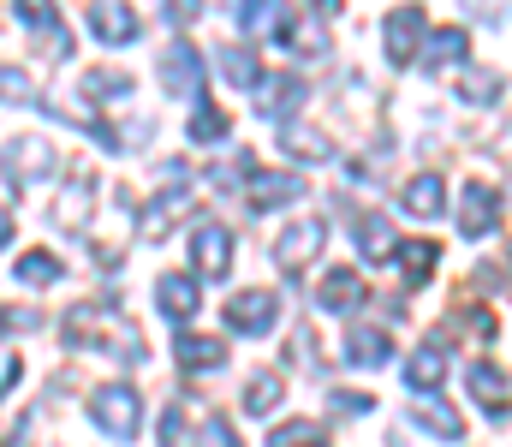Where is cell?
I'll list each match as a JSON object with an SVG mask.
<instances>
[{
    "label": "cell",
    "mask_w": 512,
    "mask_h": 447,
    "mask_svg": "<svg viewBox=\"0 0 512 447\" xmlns=\"http://www.w3.org/2000/svg\"><path fill=\"white\" fill-rule=\"evenodd\" d=\"M441 376H447V346H441V340H435V346H423V352H411L405 382H411L417 394H435V388H441Z\"/></svg>",
    "instance_id": "ffe728a7"
},
{
    "label": "cell",
    "mask_w": 512,
    "mask_h": 447,
    "mask_svg": "<svg viewBox=\"0 0 512 447\" xmlns=\"http://www.w3.org/2000/svg\"><path fill=\"white\" fill-rule=\"evenodd\" d=\"M191 263H197V269H203L209 281H221V275L233 269V233H227V227H209V221H203V227L191 233Z\"/></svg>",
    "instance_id": "9c48e42d"
},
{
    "label": "cell",
    "mask_w": 512,
    "mask_h": 447,
    "mask_svg": "<svg viewBox=\"0 0 512 447\" xmlns=\"http://www.w3.org/2000/svg\"><path fill=\"white\" fill-rule=\"evenodd\" d=\"M84 215H90V179H78V191L54 203V221H66V227H84Z\"/></svg>",
    "instance_id": "836d02e7"
},
{
    "label": "cell",
    "mask_w": 512,
    "mask_h": 447,
    "mask_svg": "<svg viewBox=\"0 0 512 447\" xmlns=\"http://www.w3.org/2000/svg\"><path fill=\"white\" fill-rule=\"evenodd\" d=\"M0 161H6V179H12V185H30V179L54 173V144H48V138H12Z\"/></svg>",
    "instance_id": "ba28073f"
},
{
    "label": "cell",
    "mask_w": 512,
    "mask_h": 447,
    "mask_svg": "<svg viewBox=\"0 0 512 447\" xmlns=\"http://www.w3.org/2000/svg\"><path fill=\"white\" fill-rule=\"evenodd\" d=\"M387 60L393 66H411L417 54H423V6H399V12H387Z\"/></svg>",
    "instance_id": "8992f818"
},
{
    "label": "cell",
    "mask_w": 512,
    "mask_h": 447,
    "mask_svg": "<svg viewBox=\"0 0 512 447\" xmlns=\"http://www.w3.org/2000/svg\"><path fill=\"white\" fill-rule=\"evenodd\" d=\"M173 352H179V370L185 376H203V370H221L227 364V340H215V334H179Z\"/></svg>",
    "instance_id": "4fadbf2b"
},
{
    "label": "cell",
    "mask_w": 512,
    "mask_h": 447,
    "mask_svg": "<svg viewBox=\"0 0 512 447\" xmlns=\"http://www.w3.org/2000/svg\"><path fill=\"white\" fill-rule=\"evenodd\" d=\"M310 6H316V12H340L346 0H310Z\"/></svg>",
    "instance_id": "7bdbcfd3"
},
{
    "label": "cell",
    "mask_w": 512,
    "mask_h": 447,
    "mask_svg": "<svg viewBox=\"0 0 512 447\" xmlns=\"http://www.w3.org/2000/svg\"><path fill=\"white\" fill-rule=\"evenodd\" d=\"M155 304H161L173 322H191L197 304H203V287H197L191 275H161V281H155Z\"/></svg>",
    "instance_id": "2e32d148"
},
{
    "label": "cell",
    "mask_w": 512,
    "mask_h": 447,
    "mask_svg": "<svg viewBox=\"0 0 512 447\" xmlns=\"http://www.w3.org/2000/svg\"><path fill=\"white\" fill-rule=\"evenodd\" d=\"M274 316H280L274 293H239L227 304V328H233V334H268Z\"/></svg>",
    "instance_id": "8fae6325"
},
{
    "label": "cell",
    "mask_w": 512,
    "mask_h": 447,
    "mask_svg": "<svg viewBox=\"0 0 512 447\" xmlns=\"http://www.w3.org/2000/svg\"><path fill=\"white\" fill-rule=\"evenodd\" d=\"M221 6H233V0H221Z\"/></svg>",
    "instance_id": "f6af8a7d"
},
{
    "label": "cell",
    "mask_w": 512,
    "mask_h": 447,
    "mask_svg": "<svg viewBox=\"0 0 512 447\" xmlns=\"http://www.w3.org/2000/svg\"><path fill=\"white\" fill-rule=\"evenodd\" d=\"M251 215H268V209H280V203H292L304 185L292 179V173H262V167H251Z\"/></svg>",
    "instance_id": "9a60e30c"
},
{
    "label": "cell",
    "mask_w": 512,
    "mask_h": 447,
    "mask_svg": "<svg viewBox=\"0 0 512 447\" xmlns=\"http://www.w3.org/2000/svg\"><path fill=\"white\" fill-rule=\"evenodd\" d=\"M18 382V352H0V394H12Z\"/></svg>",
    "instance_id": "60d3db41"
},
{
    "label": "cell",
    "mask_w": 512,
    "mask_h": 447,
    "mask_svg": "<svg viewBox=\"0 0 512 447\" xmlns=\"http://www.w3.org/2000/svg\"><path fill=\"white\" fill-rule=\"evenodd\" d=\"M358 251L370 257V263H387L399 245H393V221L387 215H358Z\"/></svg>",
    "instance_id": "d4e9b609"
},
{
    "label": "cell",
    "mask_w": 512,
    "mask_h": 447,
    "mask_svg": "<svg viewBox=\"0 0 512 447\" xmlns=\"http://www.w3.org/2000/svg\"><path fill=\"white\" fill-rule=\"evenodd\" d=\"M316 251H322V221H316V215L292 221V227L274 239V263H280L286 275H304V263H316Z\"/></svg>",
    "instance_id": "277c9868"
},
{
    "label": "cell",
    "mask_w": 512,
    "mask_h": 447,
    "mask_svg": "<svg viewBox=\"0 0 512 447\" xmlns=\"http://www.w3.org/2000/svg\"><path fill=\"white\" fill-rule=\"evenodd\" d=\"M411 215H423V221H435L441 209H447V185H441V173H417L411 185H405V197H399Z\"/></svg>",
    "instance_id": "d6986e66"
},
{
    "label": "cell",
    "mask_w": 512,
    "mask_h": 447,
    "mask_svg": "<svg viewBox=\"0 0 512 447\" xmlns=\"http://www.w3.org/2000/svg\"><path fill=\"white\" fill-rule=\"evenodd\" d=\"M459 96H465L471 108H483V102H495V96H501V72H483V66H471V72L459 78Z\"/></svg>",
    "instance_id": "4dcf8cb0"
},
{
    "label": "cell",
    "mask_w": 512,
    "mask_h": 447,
    "mask_svg": "<svg viewBox=\"0 0 512 447\" xmlns=\"http://www.w3.org/2000/svg\"><path fill=\"white\" fill-rule=\"evenodd\" d=\"M465 382H471V400H477L489 418H507L512 412V376L507 370H495L489 358H477V364L465 370Z\"/></svg>",
    "instance_id": "5b68a950"
},
{
    "label": "cell",
    "mask_w": 512,
    "mask_h": 447,
    "mask_svg": "<svg viewBox=\"0 0 512 447\" xmlns=\"http://www.w3.org/2000/svg\"><path fill=\"white\" fill-rule=\"evenodd\" d=\"M0 102H30V72H18V66H0Z\"/></svg>",
    "instance_id": "8d00e7d4"
},
{
    "label": "cell",
    "mask_w": 512,
    "mask_h": 447,
    "mask_svg": "<svg viewBox=\"0 0 512 447\" xmlns=\"http://www.w3.org/2000/svg\"><path fill=\"white\" fill-rule=\"evenodd\" d=\"M316 447H322V442H316Z\"/></svg>",
    "instance_id": "bcb514c9"
},
{
    "label": "cell",
    "mask_w": 512,
    "mask_h": 447,
    "mask_svg": "<svg viewBox=\"0 0 512 447\" xmlns=\"http://www.w3.org/2000/svg\"><path fill=\"white\" fill-rule=\"evenodd\" d=\"M328 406H334V418H364L370 412V394H334Z\"/></svg>",
    "instance_id": "ab89813d"
},
{
    "label": "cell",
    "mask_w": 512,
    "mask_h": 447,
    "mask_svg": "<svg viewBox=\"0 0 512 447\" xmlns=\"http://www.w3.org/2000/svg\"><path fill=\"white\" fill-rule=\"evenodd\" d=\"M495 215H501V197L489 185H465V197H459V233L465 239H483L495 227Z\"/></svg>",
    "instance_id": "7c38bea8"
},
{
    "label": "cell",
    "mask_w": 512,
    "mask_h": 447,
    "mask_svg": "<svg viewBox=\"0 0 512 447\" xmlns=\"http://www.w3.org/2000/svg\"><path fill=\"white\" fill-rule=\"evenodd\" d=\"M66 340L72 346H90V352H120V364L143 358V340L126 316H114V304H78L66 310Z\"/></svg>",
    "instance_id": "6da1fadb"
},
{
    "label": "cell",
    "mask_w": 512,
    "mask_h": 447,
    "mask_svg": "<svg viewBox=\"0 0 512 447\" xmlns=\"http://www.w3.org/2000/svg\"><path fill=\"white\" fill-rule=\"evenodd\" d=\"M346 358H352V364H364V370L387 364V358H393L387 328H346Z\"/></svg>",
    "instance_id": "7402d4cb"
},
{
    "label": "cell",
    "mask_w": 512,
    "mask_h": 447,
    "mask_svg": "<svg viewBox=\"0 0 512 447\" xmlns=\"http://www.w3.org/2000/svg\"><path fill=\"white\" fill-rule=\"evenodd\" d=\"M251 102H256L262 120H280V114H292V108L304 102V78H292V72H262L256 90H251Z\"/></svg>",
    "instance_id": "52a82bcc"
},
{
    "label": "cell",
    "mask_w": 512,
    "mask_h": 447,
    "mask_svg": "<svg viewBox=\"0 0 512 447\" xmlns=\"http://www.w3.org/2000/svg\"><path fill=\"white\" fill-rule=\"evenodd\" d=\"M179 424H185V400H173V406L161 412V430H155V442H161V447H173V442H179V436H185Z\"/></svg>",
    "instance_id": "f35d334b"
},
{
    "label": "cell",
    "mask_w": 512,
    "mask_h": 447,
    "mask_svg": "<svg viewBox=\"0 0 512 447\" xmlns=\"http://www.w3.org/2000/svg\"><path fill=\"white\" fill-rule=\"evenodd\" d=\"M399 257H405V275H411V287H423V275L441 263L435 239H405V245H399Z\"/></svg>",
    "instance_id": "f546056e"
},
{
    "label": "cell",
    "mask_w": 512,
    "mask_h": 447,
    "mask_svg": "<svg viewBox=\"0 0 512 447\" xmlns=\"http://www.w3.org/2000/svg\"><path fill=\"white\" fill-rule=\"evenodd\" d=\"M90 24H96V36L114 42V48L137 36V12H131L126 0H96V6H90Z\"/></svg>",
    "instance_id": "ac0fdd59"
},
{
    "label": "cell",
    "mask_w": 512,
    "mask_h": 447,
    "mask_svg": "<svg viewBox=\"0 0 512 447\" xmlns=\"http://www.w3.org/2000/svg\"><path fill=\"white\" fill-rule=\"evenodd\" d=\"M167 12H173V24H191V18H197V12H203V0H173V6H167Z\"/></svg>",
    "instance_id": "b9f144b4"
},
{
    "label": "cell",
    "mask_w": 512,
    "mask_h": 447,
    "mask_svg": "<svg viewBox=\"0 0 512 447\" xmlns=\"http://www.w3.org/2000/svg\"><path fill=\"white\" fill-rule=\"evenodd\" d=\"M274 42L286 48V54H298V60H328V30L322 24H310V18H280V30H274Z\"/></svg>",
    "instance_id": "30bf717a"
},
{
    "label": "cell",
    "mask_w": 512,
    "mask_h": 447,
    "mask_svg": "<svg viewBox=\"0 0 512 447\" xmlns=\"http://www.w3.org/2000/svg\"><path fill=\"white\" fill-rule=\"evenodd\" d=\"M316 442H322V424H304V418L298 424H280L268 436V447H316Z\"/></svg>",
    "instance_id": "e575fe53"
},
{
    "label": "cell",
    "mask_w": 512,
    "mask_h": 447,
    "mask_svg": "<svg viewBox=\"0 0 512 447\" xmlns=\"http://www.w3.org/2000/svg\"><path fill=\"white\" fill-rule=\"evenodd\" d=\"M191 209V191H167V197H155L149 209H143V239H161L167 227H173V215H185Z\"/></svg>",
    "instance_id": "4316f807"
},
{
    "label": "cell",
    "mask_w": 512,
    "mask_h": 447,
    "mask_svg": "<svg viewBox=\"0 0 512 447\" xmlns=\"http://www.w3.org/2000/svg\"><path fill=\"white\" fill-rule=\"evenodd\" d=\"M12 6H18V18H24V24H36V30H60L54 0H12Z\"/></svg>",
    "instance_id": "d590c367"
},
{
    "label": "cell",
    "mask_w": 512,
    "mask_h": 447,
    "mask_svg": "<svg viewBox=\"0 0 512 447\" xmlns=\"http://www.w3.org/2000/svg\"><path fill=\"white\" fill-rule=\"evenodd\" d=\"M215 138H227V114L221 108H197L191 114V144H215Z\"/></svg>",
    "instance_id": "d6a6232c"
},
{
    "label": "cell",
    "mask_w": 512,
    "mask_h": 447,
    "mask_svg": "<svg viewBox=\"0 0 512 447\" xmlns=\"http://www.w3.org/2000/svg\"><path fill=\"white\" fill-rule=\"evenodd\" d=\"M411 424H417L423 436H441V442H459V436H465V418H459L453 406H435V400H417V406H411Z\"/></svg>",
    "instance_id": "44dd1931"
},
{
    "label": "cell",
    "mask_w": 512,
    "mask_h": 447,
    "mask_svg": "<svg viewBox=\"0 0 512 447\" xmlns=\"http://www.w3.org/2000/svg\"><path fill=\"white\" fill-rule=\"evenodd\" d=\"M280 144L292 161H310V167H322V161H334V144L322 138V132H310V126H286L280 132Z\"/></svg>",
    "instance_id": "cb8c5ba5"
},
{
    "label": "cell",
    "mask_w": 512,
    "mask_h": 447,
    "mask_svg": "<svg viewBox=\"0 0 512 447\" xmlns=\"http://www.w3.org/2000/svg\"><path fill=\"white\" fill-rule=\"evenodd\" d=\"M60 275H66V263H60L54 251H24V257H18V269H12V281H18V287H54Z\"/></svg>",
    "instance_id": "603a6c76"
},
{
    "label": "cell",
    "mask_w": 512,
    "mask_h": 447,
    "mask_svg": "<svg viewBox=\"0 0 512 447\" xmlns=\"http://www.w3.org/2000/svg\"><path fill=\"white\" fill-rule=\"evenodd\" d=\"M215 60H221V72H227V84H239V90H256V78H262V66H256V48H239V42H227Z\"/></svg>",
    "instance_id": "83f0119b"
},
{
    "label": "cell",
    "mask_w": 512,
    "mask_h": 447,
    "mask_svg": "<svg viewBox=\"0 0 512 447\" xmlns=\"http://www.w3.org/2000/svg\"><path fill=\"white\" fill-rule=\"evenodd\" d=\"M137 412H143V400H137L131 382H108V388L90 394V418H96V430L114 436V442H131V436H137Z\"/></svg>",
    "instance_id": "7a4b0ae2"
},
{
    "label": "cell",
    "mask_w": 512,
    "mask_h": 447,
    "mask_svg": "<svg viewBox=\"0 0 512 447\" xmlns=\"http://www.w3.org/2000/svg\"><path fill=\"white\" fill-rule=\"evenodd\" d=\"M6 239H12V215L0 209V245H6Z\"/></svg>",
    "instance_id": "ee69618b"
},
{
    "label": "cell",
    "mask_w": 512,
    "mask_h": 447,
    "mask_svg": "<svg viewBox=\"0 0 512 447\" xmlns=\"http://www.w3.org/2000/svg\"><path fill=\"white\" fill-rule=\"evenodd\" d=\"M364 298H370V287H364V275H352V269H328L322 287H316V304H322V310H340V316L358 310Z\"/></svg>",
    "instance_id": "5bb4252c"
},
{
    "label": "cell",
    "mask_w": 512,
    "mask_h": 447,
    "mask_svg": "<svg viewBox=\"0 0 512 447\" xmlns=\"http://www.w3.org/2000/svg\"><path fill=\"white\" fill-rule=\"evenodd\" d=\"M280 400H286V382H280L274 370H256L251 388H245V412H274Z\"/></svg>",
    "instance_id": "f1b7e54d"
},
{
    "label": "cell",
    "mask_w": 512,
    "mask_h": 447,
    "mask_svg": "<svg viewBox=\"0 0 512 447\" xmlns=\"http://www.w3.org/2000/svg\"><path fill=\"white\" fill-rule=\"evenodd\" d=\"M203 78H209V60H203L191 42H167V48H161V90H167V96H197Z\"/></svg>",
    "instance_id": "3957f363"
},
{
    "label": "cell",
    "mask_w": 512,
    "mask_h": 447,
    "mask_svg": "<svg viewBox=\"0 0 512 447\" xmlns=\"http://www.w3.org/2000/svg\"><path fill=\"white\" fill-rule=\"evenodd\" d=\"M280 18H286V6H280V0H251V6H245V30H251V36H274V30H280Z\"/></svg>",
    "instance_id": "1f68e13d"
},
{
    "label": "cell",
    "mask_w": 512,
    "mask_h": 447,
    "mask_svg": "<svg viewBox=\"0 0 512 447\" xmlns=\"http://www.w3.org/2000/svg\"><path fill=\"white\" fill-rule=\"evenodd\" d=\"M78 96H90V102H120V96H131V72H114V66H96V72H84Z\"/></svg>",
    "instance_id": "484cf974"
},
{
    "label": "cell",
    "mask_w": 512,
    "mask_h": 447,
    "mask_svg": "<svg viewBox=\"0 0 512 447\" xmlns=\"http://www.w3.org/2000/svg\"><path fill=\"white\" fill-rule=\"evenodd\" d=\"M191 447H239V436H233V424L227 418H209L203 430H197V442Z\"/></svg>",
    "instance_id": "74e56055"
},
{
    "label": "cell",
    "mask_w": 512,
    "mask_h": 447,
    "mask_svg": "<svg viewBox=\"0 0 512 447\" xmlns=\"http://www.w3.org/2000/svg\"><path fill=\"white\" fill-rule=\"evenodd\" d=\"M465 54H471V36L453 24V30H435V36L423 42V54H417V60H423L429 72H447V66H465Z\"/></svg>",
    "instance_id": "e0dca14e"
}]
</instances>
